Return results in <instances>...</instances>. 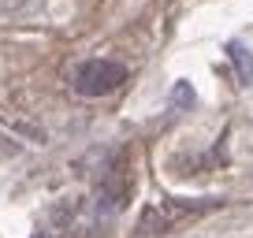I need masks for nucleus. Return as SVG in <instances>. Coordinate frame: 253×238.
Returning a JSON list of instances; mask_svg holds the SVG:
<instances>
[{
  "label": "nucleus",
  "instance_id": "obj_1",
  "mask_svg": "<svg viewBox=\"0 0 253 238\" xmlns=\"http://www.w3.org/2000/svg\"><path fill=\"white\" fill-rule=\"evenodd\" d=\"M126 82V67L119 60H86L79 64L71 86L79 97H108Z\"/></svg>",
  "mask_w": 253,
  "mask_h": 238
},
{
  "label": "nucleus",
  "instance_id": "obj_2",
  "mask_svg": "<svg viewBox=\"0 0 253 238\" xmlns=\"http://www.w3.org/2000/svg\"><path fill=\"white\" fill-rule=\"evenodd\" d=\"M220 201H160V205H149L142 212V231H164L171 223L186 220V216H198V212H209L216 208Z\"/></svg>",
  "mask_w": 253,
  "mask_h": 238
},
{
  "label": "nucleus",
  "instance_id": "obj_3",
  "mask_svg": "<svg viewBox=\"0 0 253 238\" xmlns=\"http://www.w3.org/2000/svg\"><path fill=\"white\" fill-rule=\"evenodd\" d=\"M227 60H231V67H235L238 86H250L253 82V52L242 45V41H231L227 45Z\"/></svg>",
  "mask_w": 253,
  "mask_h": 238
},
{
  "label": "nucleus",
  "instance_id": "obj_4",
  "mask_svg": "<svg viewBox=\"0 0 253 238\" xmlns=\"http://www.w3.org/2000/svg\"><path fill=\"white\" fill-rule=\"evenodd\" d=\"M34 238H60L56 231H34Z\"/></svg>",
  "mask_w": 253,
  "mask_h": 238
},
{
  "label": "nucleus",
  "instance_id": "obj_5",
  "mask_svg": "<svg viewBox=\"0 0 253 238\" xmlns=\"http://www.w3.org/2000/svg\"><path fill=\"white\" fill-rule=\"evenodd\" d=\"M194 238H198V235H194Z\"/></svg>",
  "mask_w": 253,
  "mask_h": 238
}]
</instances>
